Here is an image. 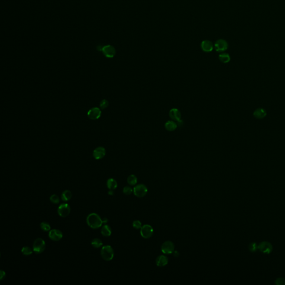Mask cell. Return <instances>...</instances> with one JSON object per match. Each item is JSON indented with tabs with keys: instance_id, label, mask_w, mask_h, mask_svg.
I'll list each match as a JSON object with an SVG mask.
<instances>
[{
	"instance_id": "cell-20",
	"label": "cell",
	"mask_w": 285,
	"mask_h": 285,
	"mask_svg": "<svg viewBox=\"0 0 285 285\" xmlns=\"http://www.w3.org/2000/svg\"><path fill=\"white\" fill-rule=\"evenodd\" d=\"M107 187L110 190H114L118 187L117 182L113 178H109L107 181Z\"/></svg>"
},
{
	"instance_id": "cell-28",
	"label": "cell",
	"mask_w": 285,
	"mask_h": 285,
	"mask_svg": "<svg viewBox=\"0 0 285 285\" xmlns=\"http://www.w3.org/2000/svg\"><path fill=\"white\" fill-rule=\"evenodd\" d=\"M50 201L54 204H58L60 202L59 197L56 194H53L50 198Z\"/></svg>"
},
{
	"instance_id": "cell-19",
	"label": "cell",
	"mask_w": 285,
	"mask_h": 285,
	"mask_svg": "<svg viewBox=\"0 0 285 285\" xmlns=\"http://www.w3.org/2000/svg\"><path fill=\"white\" fill-rule=\"evenodd\" d=\"M101 234L105 237H109L111 234V230L109 225H104L101 230Z\"/></svg>"
},
{
	"instance_id": "cell-3",
	"label": "cell",
	"mask_w": 285,
	"mask_h": 285,
	"mask_svg": "<svg viewBox=\"0 0 285 285\" xmlns=\"http://www.w3.org/2000/svg\"><path fill=\"white\" fill-rule=\"evenodd\" d=\"M46 248L45 241L41 238L35 239L33 243V251L35 253L39 254L42 253Z\"/></svg>"
},
{
	"instance_id": "cell-13",
	"label": "cell",
	"mask_w": 285,
	"mask_h": 285,
	"mask_svg": "<svg viewBox=\"0 0 285 285\" xmlns=\"http://www.w3.org/2000/svg\"><path fill=\"white\" fill-rule=\"evenodd\" d=\"M49 237L50 239L54 241H59L62 239L63 234L60 230L57 229L50 230L49 233Z\"/></svg>"
},
{
	"instance_id": "cell-32",
	"label": "cell",
	"mask_w": 285,
	"mask_h": 285,
	"mask_svg": "<svg viewBox=\"0 0 285 285\" xmlns=\"http://www.w3.org/2000/svg\"><path fill=\"white\" fill-rule=\"evenodd\" d=\"M123 193L126 195H130L133 192V189L130 187H125L123 188Z\"/></svg>"
},
{
	"instance_id": "cell-25",
	"label": "cell",
	"mask_w": 285,
	"mask_h": 285,
	"mask_svg": "<svg viewBox=\"0 0 285 285\" xmlns=\"http://www.w3.org/2000/svg\"><path fill=\"white\" fill-rule=\"evenodd\" d=\"M32 250L30 247L25 246V247H24L23 248H22L21 252L22 253L23 255H24L25 256H29V255H31L32 254V252L34 251Z\"/></svg>"
},
{
	"instance_id": "cell-10",
	"label": "cell",
	"mask_w": 285,
	"mask_h": 285,
	"mask_svg": "<svg viewBox=\"0 0 285 285\" xmlns=\"http://www.w3.org/2000/svg\"><path fill=\"white\" fill-rule=\"evenodd\" d=\"M161 249L162 252L164 254H171L175 250V245L171 241H166L162 245Z\"/></svg>"
},
{
	"instance_id": "cell-24",
	"label": "cell",
	"mask_w": 285,
	"mask_h": 285,
	"mask_svg": "<svg viewBox=\"0 0 285 285\" xmlns=\"http://www.w3.org/2000/svg\"><path fill=\"white\" fill-rule=\"evenodd\" d=\"M137 178L135 175H129L127 179V182L128 184L131 185H134L137 183Z\"/></svg>"
},
{
	"instance_id": "cell-2",
	"label": "cell",
	"mask_w": 285,
	"mask_h": 285,
	"mask_svg": "<svg viewBox=\"0 0 285 285\" xmlns=\"http://www.w3.org/2000/svg\"><path fill=\"white\" fill-rule=\"evenodd\" d=\"M101 256L102 259L106 261L112 260L114 256V252L113 248L109 245L103 246L101 248Z\"/></svg>"
},
{
	"instance_id": "cell-17",
	"label": "cell",
	"mask_w": 285,
	"mask_h": 285,
	"mask_svg": "<svg viewBox=\"0 0 285 285\" xmlns=\"http://www.w3.org/2000/svg\"><path fill=\"white\" fill-rule=\"evenodd\" d=\"M168 263V259L164 255H160L156 258V265L159 267L165 266Z\"/></svg>"
},
{
	"instance_id": "cell-22",
	"label": "cell",
	"mask_w": 285,
	"mask_h": 285,
	"mask_svg": "<svg viewBox=\"0 0 285 285\" xmlns=\"http://www.w3.org/2000/svg\"><path fill=\"white\" fill-rule=\"evenodd\" d=\"M219 59L221 62L223 63H228L230 60V55L227 53L221 54L219 55Z\"/></svg>"
},
{
	"instance_id": "cell-8",
	"label": "cell",
	"mask_w": 285,
	"mask_h": 285,
	"mask_svg": "<svg viewBox=\"0 0 285 285\" xmlns=\"http://www.w3.org/2000/svg\"><path fill=\"white\" fill-rule=\"evenodd\" d=\"M71 209L69 205L67 203H63L59 205L57 209L59 215L61 217H66L68 216L70 213Z\"/></svg>"
},
{
	"instance_id": "cell-36",
	"label": "cell",
	"mask_w": 285,
	"mask_h": 285,
	"mask_svg": "<svg viewBox=\"0 0 285 285\" xmlns=\"http://www.w3.org/2000/svg\"><path fill=\"white\" fill-rule=\"evenodd\" d=\"M174 253H175V254H174V255H175V256H176V257H177L178 256H179V253H178V251H175Z\"/></svg>"
},
{
	"instance_id": "cell-16",
	"label": "cell",
	"mask_w": 285,
	"mask_h": 285,
	"mask_svg": "<svg viewBox=\"0 0 285 285\" xmlns=\"http://www.w3.org/2000/svg\"><path fill=\"white\" fill-rule=\"evenodd\" d=\"M253 115L256 119H262L266 117V111L263 108H258L254 111Z\"/></svg>"
},
{
	"instance_id": "cell-21",
	"label": "cell",
	"mask_w": 285,
	"mask_h": 285,
	"mask_svg": "<svg viewBox=\"0 0 285 285\" xmlns=\"http://www.w3.org/2000/svg\"><path fill=\"white\" fill-rule=\"evenodd\" d=\"M72 197V193L69 190H65L61 194V199L64 202H67Z\"/></svg>"
},
{
	"instance_id": "cell-30",
	"label": "cell",
	"mask_w": 285,
	"mask_h": 285,
	"mask_svg": "<svg viewBox=\"0 0 285 285\" xmlns=\"http://www.w3.org/2000/svg\"><path fill=\"white\" fill-rule=\"evenodd\" d=\"M275 284L277 285H285V279L282 277L278 278L275 280Z\"/></svg>"
},
{
	"instance_id": "cell-5",
	"label": "cell",
	"mask_w": 285,
	"mask_h": 285,
	"mask_svg": "<svg viewBox=\"0 0 285 285\" xmlns=\"http://www.w3.org/2000/svg\"><path fill=\"white\" fill-rule=\"evenodd\" d=\"M134 195L139 198L144 197L148 192L147 187L144 184H138L133 189Z\"/></svg>"
},
{
	"instance_id": "cell-23",
	"label": "cell",
	"mask_w": 285,
	"mask_h": 285,
	"mask_svg": "<svg viewBox=\"0 0 285 285\" xmlns=\"http://www.w3.org/2000/svg\"><path fill=\"white\" fill-rule=\"evenodd\" d=\"M92 245L94 248H100L103 245V243L101 241V239L96 238L92 239Z\"/></svg>"
},
{
	"instance_id": "cell-33",
	"label": "cell",
	"mask_w": 285,
	"mask_h": 285,
	"mask_svg": "<svg viewBox=\"0 0 285 285\" xmlns=\"http://www.w3.org/2000/svg\"><path fill=\"white\" fill-rule=\"evenodd\" d=\"M0 275H1L0 280H1V281H2V280H3L5 278V277H6V273H5V272L4 271L1 270L0 271Z\"/></svg>"
},
{
	"instance_id": "cell-34",
	"label": "cell",
	"mask_w": 285,
	"mask_h": 285,
	"mask_svg": "<svg viewBox=\"0 0 285 285\" xmlns=\"http://www.w3.org/2000/svg\"><path fill=\"white\" fill-rule=\"evenodd\" d=\"M108 222V220L107 218H104L102 219V223H106Z\"/></svg>"
},
{
	"instance_id": "cell-9",
	"label": "cell",
	"mask_w": 285,
	"mask_h": 285,
	"mask_svg": "<svg viewBox=\"0 0 285 285\" xmlns=\"http://www.w3.org/2000/svg\"><path fill=\"white\" fill-rule=\"evenodd\" d=\"M101 51L104 55L108 58H113L116 54V50L114 46L110 45L103 46Z\"/></svg>"
},
{
	"instance_id": "cell-6",
	"label": "cell",
	"mask_w": 285,
	"mask_h": 285,
	"mask_svg": "<svg viewBox=\"0 0 285 285\" xmlns=\"http://www.w3.org/2000/svg\"><path fill=\"white\" fill-rule=\"evenodd\" d=\"M169 115L172 119L177 121L178 125L181 126V124H183V121L181 120V111L178 109L173 108L169 111Z\"/></svg>"
},
{
	"instance_id": "cell-1",
	"label": "cell",
	"mask_w": 285,
	"mask_h": 285,
	"mask_svg": "<svg viewBox=\"0 0 285 285\" xmlns=\"http://www.w3.org/2000/svg\"><path fill=\"white\" fill-rule=\"evenodd\" d=\"M86 222L88 225L92 229H98L100 228L103 223L100 217L95 213H90L88 216Z\"/></svg>"
},
{
	"instance_id": "cell-7",
	"label": "cell",
	"mask_w": 285,
	"mask_h": 285,
	"mask_svg": "<svg viewBox=\"0 0 285 285\" xmlns=\"http://www.w3.org/2000/svg\"><path fill=\"white\" fill-rule=\"evenodd\" d=\"M153 234V229L149 224H146L141 227L140 229V234L144 239H148L152 236Z\"/></svg>"
},
{
	"instance_id": "cell-18",
	"label": "cell",
	"mask_w": 285,
	"mask_h": 285,
	"mask_svg": "<svg viewBox=\"0 0 285 285\" xmlns=\"http://www.w3.org/2000/svg\"><path fill=\"white\" fill-rule=\"evenodd\" d=\"M177 127L178 124L172 120H169L166 121L165 124L166 129L169 131H174L177 128Z\"/></svg>"
},
{
	"instance_id": "cell-31",
	"label": "cell",
	"mask_w": 285,
	"mask_h": 285,
	"mask_svg": "<svg viewBox=\"0 0 285 285\" xmlns=\"http://www.w3.org/2000/svg\"><path fill=\"white\" fill-rule=\"evenodd\" d=\"M133 226L134 228L135 229H141V223L140 221H138V220H137V221H134L133 222Z\"/></svg>"
},
{
	"instance_id": "cell-15",
	"label": "cell",
	"mask_w": 285,
	"mask_h": 285,
	"mask_svg": "<svg viewBox=\"0 0 285 285\" xmlns=\"http://www.w3.org/2000/svg\"><path fill=\"white\" fill-rule=\"evenodd\" d=\"M201 48L204 52L209 53L213 49V45L211 41L209 40H204L201 43Z\"/></svg>"
},
{
	"instance_id": "cell-35",
	"label": "cell",
	"mask_w": 285,
	"mask_h": 285,
	"mask_svg": "<svg viewBox=\"0 0 285 285\" xmlns=\"http://www.w3.org/2000/svg\"><path fill=\"white\" fill-rule=\"evenodd\" d=\"M108 194H109V195H114V192H113V190H110V191L108 192Z\"/></svg>"
},
{
	"instance_id": "cell-14",
	"label": "cell",
	"mask_w": 285,
	"mask_h": 285,
	"mask_svg": "<svg viewBox=\"0 0 285 285\" xmlns=\"http://www.w3.org/2000/svg\"><path fill=\"white\" fill-rule=\"evenodd\" d=\"M106 154L105 149L102 147L96 148L93 152V156L95 159L99 160L103 158Z\"/></svg>"
},
{
	"instance_id": "cell-12",
	"label": "cell",
	"mask_w": 285,
	"mask_h": 285,
	"mask_svg": "<svg viewBox=\"0 0 285 285\" xmlns=\"http://www.w3.org/2000/svg\"><path fill=\"white\" fill-rule=\"evenodd\" d=\"M101 111L97 107L92 108L88 112V117L92 120L98 119L101 117Z\"/></svg>"
},
{
	"instance_id": "cell-27",
	"label": "cell",
	"mask_w": 285,
	"mask_h": 285,
	"mask_svg": "<svg viewBox=\"0 0 285 285\" xmlns=\"http://www.w3.org/2000/svg\"><path fill=\"white\" fill-rule=\"evenodd\" d=\"M248 249L251 252H255L258 249V245L256 242H252L248 245Z\"/></svg>"
},
{
	"instance_id": "cell-11",
	"label": "cell",
	"mask_w": 285,
	"mask_h": 285,
	"mask_svg": "<svg viewBox=\"0 0 285 285\" xmlns=\"http://www.w3.org/2000/svg\"><path fill=\"white\" fill-rule=\"evenodd\" d=\"M228 47L227 42L223 39H220L216 41L214 44V48L217 52H223L226 51Z\"/></svg>"
},
{
	"instance_id": "cell-26",
	"label": "cell",
	"mask_w": 285,
	"mask_h": 285,
	"mask_svg": "<svg viewBox=\"0 0 285 285\" xmlns=\"http://www.w3.org/2000/svg\"><path fill=\"white\" fill-rule=\"evenodd\" d=\"M40 228L44 231H50L51 230L50 225L46 222H43L40 224Z\"/></svg>"
},
{
	"instance_id": "cell-4",
	"label": "cell",
	"mask_w": 285,
	"mask_h": 285,
	"mask_svg": "<svg viewBox=\"0 0 285 285\" xmlns=\"http://www.w3.org/2000/svg\"><path fill=\"white\" fill-rule=\"evenodd\" d=\"M258 250L265 254H270L273 251V246L267 241H262L258 245Z\"/></svg>"
},
{
	"instance_id": "cell-29",
	"label": "cell",
	"mask_w": 285,
	"mask_h": 285,
	"mask_svg": "<svg viewBox=\"0 0 285 285\" xmlns=\"http://www.w3.org/2000/svg\"><path fill=\"white\" fill-rule=\"evenodd\" d=\"M108 105H109V102L105 99L102 100L100 102V107L101 109H106L108 106Z\"/></svg>"
}]
</instances>
